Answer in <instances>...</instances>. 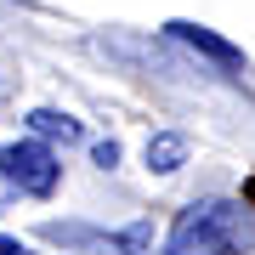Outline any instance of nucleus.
<instances>
[{"label":"nucleus","instance_id":"1","mask_svg":"<svg viewBox=\"0 0 255 255\" xmlns=\"http://www.w3.org/2000/svg\"><path fill=\"white\" fill-rule=\"evenodd\" d=\"M255 250V199H204L176 216L164 255H244Z\"/></svg>","mask_w":255,"mask_h":255},{"label":"nucleus","instance_id":"2","mask_svg":"<svg viewBox=\"0 0 255 255\" xmlns=\"http://www.w3.org/2000/svg\"><path fill=\"white\" fill-rule=\"evenodd\" d=\"M57 182H63V164L46 136L0 147V199H51Z\"/></svg>","mask_w":255,"mask_h":255},{"label":"nucleus","instance_id":"3","mask_svg":"<svg viewBox=\"0 0 255 255\" xmlns=\"http://www.w3.org/2000/svg\"><path fill=\"white\" fill-rule=\"evenodd\" d=\"M164 34H170V40H182L187 51H199L204 63H216L227 80H238V74H244V51H238L233 40H221L216 28H204V23H182V17H176V23H164Z\"/></svg>","mask_w":255,"mask_h":255},{"label":"nucleus","instance_id":"4","mask_svg":"<svg viewBox=\"0 0 255 255\" xmlns=\"http://www.w3.org/2000/svg\"><path fill=\"white\" fill-rule=\"evenodd\" d=\"M28 130H34V136H46V142H63V147L85 142L80 119H74V114H57V108H34V114H28Z\"/></svg>","mask_w":255,"mask_h":255},{"label":"nucleus","instance_id":"5","mask_svg":"<svg viewBox=\"0 0 255 255\" xmlns=\"http://www.w3.org/2000/svg\"><path fill=\"white\" fill-rule=\"evenodd\" d=\"M187 164V136H176V130H159V136H147V170L170 176Z\"/></svg>","mask_w":255,"mask_h":255},{"label":"nucleus","instance_id":"6","mask_svg":"<svg viewBox=\"0 0 255 255\" xmlns=\"http://www.w3.org/2000/svg\"><path fill=\"white\" fill-rule=\"evenodd\" d=\"M91 164L114 170V164H119V142H97V147H91Z\"/></svg>","mask_w":255,"mask_h":255},{"label":"nucleus","instance_id":"7","mask_svg":"<svg viewBox=\"0 0 255 255\" xmlns=\"http://www.w3.org/2000/svg\"><path fill=\"white\" fill-rule=\"evenodd\" d=\"M0 255H28V244H23V238H6V233H0Z\"/></svg>","mask_w":255,"mask_h":255}]
</instances>
